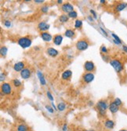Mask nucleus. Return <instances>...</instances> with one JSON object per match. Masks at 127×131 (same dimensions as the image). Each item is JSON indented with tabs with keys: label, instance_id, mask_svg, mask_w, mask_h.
<instances>
[{
	"label": "nucleus",
	"instance_id": "1",
	"mask_svg": "<svg viewBox=\"0 0 127 131\" xmlns=\"http://www.w3.org/2000/svg\"><path fill=\"white\" fill-rule=\"evenodd\" d=\"M17 42L21 48L26 49V48L31 46V45H32V39L28 38V37H21V38L18 39Z\"/></svg>",
	"mask_w": 127,
	"mask_h": 131
},
{
	"label": "nucleus",
	"instance_id": "2",
	"mask_svg": "<svg viewBox=\"0 0 127 131\" xmlns=\"http://www.w3.org/2000/svg\"><path fill=\"white\" fill-rule=\"evenodd\" d=\"M110 64L114 68V69L117 72H122L124 69L123 64L119 60H111V61H110Z\"/></svg>",
	"mask_w": 127,
	"mask_h": 131
},
{
	"label": "nucleus",
	"instance_id": "3",
	"mask_svg": "<svg viewBox=\"0 0 127 131\" xmlns=\"http://www.w3.org/2000/svg\"><path fill=\"white\" fill-rule=\"evenodd\" d=\"M108 105L106 101L104 100H100V101H98L97 103V108H99V112L101 115H104L106 113V110L108 108Z\"/></svg>",
	"mask_w": 127,
	"mask_h": 131
},
{
	"label": "nucleus",
	"instance_id": "4",
	"mask_svg": "<svg viewBox=\"0 0 127 131\" xmlns=\"http://www.w3.org/2000/svg\"><path fill=\"white\" fill-rule=\"evenodd\" d=\"M75 46H76V49L79 51H83V50H86L87 48L89 47V43L87 42L86 40H79L76 42L75 44Z\"/></svg>",
	"mask_w": 127,
	"mask_h": 131
},
{
	"label": "nucleus",
	"instance_id": "5",
	"mask_svg": "<svg viewBox=\"0 0 127 131\" xmlns=\"http://www.w3.org/2000/svg\"><path fill=\"white\" fill-rule=\"evenodd\" d=\"M1 90L2 92L4 93V94H10V93L12 92V87H11L10 84L8 83V82H4L3 84H2L1 86Z\"/></svg>",
	"mask_w": 127,
	"mask_h": 131
},
{
	"label": "nucleus",
	"instance_id": "6",
	"mask_svg": "<svg viewBox=\"0 0 127 131\" xmlns=\"http://www.w3.org/2000/svg\"><path fill=\"white\" fill-rule=\"evenodd\" d=\"M83 81L86 82V83H89L92 81H94V75L91 72H88V73H85L83 76Z\"/></svg>",
	"mask_w": 127,
	"mask_h": 131
},
{
	"label": "nucleus",
	"instance_id": "7",
	"mask_svg": "<svg viewBox=\"0 0 127 131\" xmlns=\"http://www.w3.org/2000/svg\"><path fill=\"white\" fill-rule=\"evenodd\" d=\"M61 10H62V11H64V13H69L70 12H72V11H74V6H73L72 4H70V3H68V2H67V3H64L63 6H62Z\"/></svg>",
	"mask_w": 127,
	"mask_h": 131
},
{
	"label": "nucleus",
	"instance_id": "8",
	"mask_svg": "<svg viewBox=\"0 0 127 131\" xmlns=\"http://www.w3.org/2000/svg\"><path fill=\"white\" fill-rule=\"evenodd\" d=\"M84 68L87 72H93L95 68V65L93 61H86L84 64Z\"/></svg>",
	"mask_w": 127,
	"mask_h": 131
},
{
	"label": "nucleus",
	"instance_id": "9",
	"mask_svg": "<svg viewBox=\"0 0 127 131\" xmlns=\"http://www.w3.org/2000/svg\"><path fill=\"white\" fill-rule=\"evenodd\" d=\"M38 28L39 31L45 32L50 28V24H48L47 23H46L45 21H42L38 24Z\"/></svg>",
	"mask_w": 127,
	"mask_h": 131
},
{
	"label": "nucleus",
	"instance_id": "10",
	"mask_svg": "<svg viewBox=\"0 0 127 131\" xmlns=\"http://www.w3.org/2000/svg\"><path fill=\"white\" fill-rule=\"evenodd\" d=\"M21 76L24 79H29L31 76V71L29 68H24V69L22 70L21 72Z\"/></svg>",
	"mask_w": 127,
	"mask_h": 131
},
{
	"label": "nucleus",
	"instance_id": "11",
	"mask_svg": "<svg viewBox=\"0 0 127 131\" xmlns=\"http://www.w3.org/2000/svg\"><path fill=\"white\" fill-rule=\"evenodd\" d=\"M41 37H42V39H43V41L46 42H51L52 39H53L52 35H50V34L48 33V32H42V34H41Z\"/></svg>",
	"mask_w": 127,
	"mask_h": 131
},
{
	"label": "nucleus",
	"instance_id": "12",
	"mask_svg": "<svg viewBox=\"0 0 127 131\" xmlns=\"http://www.w3.org/2000/svg\"><path fill=\"white\" fill-rule=\"evenodd\" d=\"M109 110L111 113L115 114V113H117L118 112V110H119V107H118V105L115 104L114 101H113L109 105Z\"/></svg>",
	"mask_w": 127,
	"mask_h": 131
},
{
	"label": "nucleus",
	"instance_id": "13",
	"mask_svg": "<svg viewBox=\"0 0 127 131\" xmlns=\"http://www.w3.org/2000/svg\"><path fill=\"white\" fill-rule=\"evenodd\" d=\"M13 69L16 72H21L24 69V62H17L13 65Z\"/></svg>",
	"mask_w": 127,
	"mask_h": 131
},
{
	"label": "nucleus",
	"instance_id": "14",
	"mask_svg": "<svg viewBox=\"0 0 127 131\" xmlns=\"http://www.w3.org/2000/svg\"><path fill=\"white\" fill-rule=\"evenodd\" d=\"M62 41H63V36L61 35H56L53 37V42L56 46H60L62 43Z\"/></svg>",
	"mask_w": 127,
	"mask_h": 131
},
{
	"label": "nucleus",
	"instance_id": "15",
	"mask_svg": "<svg viewBox=\"0 0 127 131\" xmlns=\"http://www.w3.org/2000/svg\"><path fill=\"white\" fill-rule=\"evenodd\" d=\"M127 6V3L126 2H121V3L117 4V6H115V11L116 12H121L123 10H125Z\"/></svg>",
	"mask_w": 127,
	"mask_h": 131
},
{
	"label": "nucleus",
	"instance_id": "16",
	"mask_svg": "<svg viewBox=\"0 0 127 131\" xmlns=\"http://www.w3.org/2000/svg\"><path fill=\"white\" fill-rule=\"evenodd\" d=\"M47 53L49 54L50 57H56L58 55V51L56 50V49H54V48H48L47 50H46Z\"/></svg>",
	"mask_w": 127,
	"mask_h": 131
},
{
	"label": "nucleus",
	"instance_id": "17",
	"mask_svg": "<svg viewBox=\"0 0 127 131\" xmlns=\"http://www.w3.org/2000/svg\"><path fill=\"white\" fill-rule=\"evenodd\" d=\"M72 71L66 70L63 72V74H62L61 78H62V79H64V80H67V79H68L70 77L72 76Z\"/></svg>",
	"mask_w": 127,
	"mask_h": 131
},
{
	"label": "nucleus",
	"instance_id": "18",
	"mask_svg": "<svg viewBox=\"0 0 127 131\" xmlns=\"http://www.w3.org/2000/svg\"><path fill=\"white\" fill-rule=\"evenodd\" d=\"M104 126L107 128V129H113L115 126V122L113 120H111V119H108V120L105 121V123H104Z\"/></svg>",
	"mask_w": 127,
	"mask_h": 131
},
{
	"label": "nucleus",
	"instance_id": "19",
	"mask_svg": "<svg viewBox=\"0 0 127 131\" xmlns=\"http://www.w3.org/2000/svg\"><path fill=\"white\" fill-rule=\"evenodd\" d=\"M37 75H38V77H39V81H40L41 85H42V86H45V85L46 84V79H45L43 75H42V73L39 71V72H37Z\"/></svg>",
	"mask_w": 127,
	"mask_h": 131
},
{
	"label": "nucleus",
	"instance_id": "20",
	"mask_svg": "<svg viewBox=\"0 0 127 131\" xmlns=\"http://www.w3.org/2000/svg\"><path fill=\"white\" fill-rule=\"evenodd\" d=\"M64 35L67 38H72L75 35V31H73L72 29H67V31H65L64 32Z\"/></svg>",
	"mask_w": 127,
	"mask_h": 131
},
{
	"label": "nucleus",
	"instance_id": "21",
	"mask_svg": "<svg viewBox=\"0 0 127 131\" xmlns=\"http://www.w3.org/2000/svg\"><path fill=\"white\" fill-rule=\"evenodd\" d=\"M68 16L66 15V14H63V15H61L60 17H59V21L61 23H66L68 21Z\"/></svg>",
	"mask_w": 127,
	"mask_h": 131
},
{
	"label": "nucleus",
	"instance_id": "22",
	"mask_svg": "<svg viewBox=\"0 0 127 131\" xmlns=\"http://www.w3.org/2000/svg\"><path fill=\"white\" fill-rule=\"evenodd\" d=\"M66 108V104L64 103V102H61V103H59L58 105H57V110L61 111V112H63Z\"/></svg>",
	"mask_w": 127,
	"mask_h": 131
},
{
	"label": "nucleus",
	"instance_id": "23",
	"mask_svg": "<svg viewBox=\"0 0 127 131\" xmlns=\"http://www.w3.org/2000/svg\"><path fill=\"white\" fill-rule=\"evenodd\" d=\"M82 25H83V21L82 20H76L75 22V28L78 29V28L82 27Z\"/></svg>",
	"mask_w": 127,
	"mask_h": 131
},
{
	"label": "nucleus",
	"instance_id": "24",
	"mask_svg": "<svg viewBox=\"0 0 127 131\" xmlns=\"http://www.w3.org/2000/svg\"><path fill=\"white\" fill-rule=\"evenodd\" d=\"M28 127L24 124H21L17 126V131H27Z\"/></svg>",
	"mask_w": 127,
	"mask_h": 131
},
{
	"label": "nucleus",
	"instance_id": "25",
	"mask_svg": "<svg viewBox=\"0 0 127 131\" xmlns=\"http://www.w3.org/2000/svg\"><path fill=\"white\" fill-rule=\"evenodd\" d=\"M7 52H8V49H7V47H6V46H2L1 48V50H0V53H1L2 56L5 57L7 54Z\"/></svg>",
	"mask_w": 127,
	"mask_h": 131
},
{
	"label": "nucleus",
	"instance_id": "26",
	"mask_svg": "<svg viewBox=\"0 0 127 131\" xmlns=\"http://www.w3.org/2000/svg\"><path fill=\"white\" fill-rule=\"evenodd\" d=\"M67 16H68L69 18H76L78 17V13L75 11H72V12H70L69 13H67Z\"/></svg>",
	"mask_w": 127,
	"mask_h": 131
},
{
	"label": "nucleus",
	"instance_id": "27",
	"mask_svg": "<svg viewBox=\"0 0 127 131\" xmlns=\"http://www.w3.org/2000/svg\"><path fill=\"white\" fill-rule=\"evenodd\" d=\"M13 84L15 87H20L21 86V82L19 79H13Z\"/></svg>",
	"mask_w": 127,
	"mask_h": 131
},
{
	"label": "nucleus",
	"instance_id": "28",
	"mask_svg": "<svg viewBox=\"0 0 127 131\" xmlns=\"http://www.w3.org/2000/svg\"><path fill=\"white\" fill-rule=\"evenodd\" d=\"M111 35H112V37L114 38V40L115 41H116V42H118V43L119 44H122V40L120 39V38L118 37L117 35H115V34H114V33H112L111 34Z\"/></svg>",
	"mask_w": 127,
	"mask_h": 131
},
{
	"label": "nucleus",
	"instance_id": "29",
	"mask_svg": "<svg viewBox=\"0 0 127 131\" xmlns=\"http://www.w3.org/2000/svg\"><path fill=\"white\" fill-rule=\"evenodd\" d=\"M114 102H115V103L117 105H118V107H119V106H121V105H122V101H121V100H120L119 98H118V97H116V98L115 99Z\"/></svg>",
	"mask_w": 127,
	"mask_h": 131
},
{
	"label": "nucleus",
	"instance_id": "30",
	"mask_svg": "<svg viewBox=\"0 0 127 131\" xmlns=\"http://www.w3.org/2000/svg\"><path fill=\"white\" fill-rule=\"evenodd\" d=\"M48 10H49V7H48L47 6H42L41 8V11L42 13H47Z\"/></svg>",
	"mask_w": 127,
	"mask_h": 131
},
{
	"label": "nucleus",
	"instance_id": "31",
	"mask_svg": "<svg viewBox=\"0 0 127 131\" xmlns=\"http://www.w3.org/2000/svg\"><path fill=\"white\" fill-rule=\"evenodd\" d=\"M46 95H47V97H48V98H49L50 101H53V95L51 94V93L50 92V91H48V92L46 93Z\"/></svg>",
	"mask_w": 127,
	"mask_h": 131
},
{
	"label": "nucleus",
	"instance_id": "32",
	"mask_svg": "<svg viewBox=\"0 0 127 131\" xmlns=\"http://www.w3.org/2000/svg\"><path fill=\"white\" fill-rule=\"evenodd\" d=\"M100 51L103 53H108V49L106 48V46H101V48H100Z\"/></svg>",
	"mask_w": 127,
	"mask_h": 131
},
{
	"label": "nucleus",
	"instance_id": "33",
	"mask_svg": "<svg viewBox=\"0 0 127 131\" xmlns=\"http://www.w3.org/2000/svg\"><path fill=\"white\" fill-rule=\"evenodd\" d=\"M46 110L49 112H50V113H53V108L50 107V106H49V105H46Z\"/></svg>",
	"mask_w": 127,
	"mask_h": 131
},
{
	"label": "nucleus",
	"instance_id": "34",
	"mask_svg": "<svg viewBox=\"0 0 127 131\" xmlns=\"http://www.w3.org/2000/svg\"><path fill=\"white\" fill-rule=\"evenodd\" d=\"M4 25L6 28H10V26H11V22L10 21H6L4 22Z\"/></svg>",
	"mask_w": 127,
	"mask_h": 131
},
{
	"label": "nucleus",
	"instance_id": "35",
	"mask_svg": "<svg viewBox=\"0 0 127 131\" xmlns=\"http://www.w3.org/2000/svg\"><path fill=\"white\" fill-rule=\"evenodd\" d=\"M90 13H91L93 14V16H94V19H97V13H96V12L94 10H90Z\"/></svg>",
	"mask_w": 127,
	"mask_h": 131
},
{
	"label": "nucleus",
	"instance_id": "36",
	"mask_svg": "<svg viewBox=\"0 0 127 131\" xmlns=\"http://www.w3.org/2000/svg\"><path fill=\"white\" fill-rule=\"evenodd\" d=\"M100 31H101V32H102V33H103V35H104L108 36V33H107V32H105V31H104V30L102 28H100Z\"/></svg>",
	"mask_w": 127,
	"mask_h": 131
},
{
	"label": "nucleus",
	"instance_id": "37",
	"mask_svg": "<svg viewBox=\"0 0 127 131\" xmlns=\"http://www.w3.org/2000/svg\"><path fill=\"white\" fill-rule=\"evenodd\" d=\"M122 50H123L124 52L127 53V46L123 45V46H122Z\"/></svg>",
	"mask_w": 127,
	"mask_h": 131
},
{
	"label": "nucleus",
	"instance_id": "38",
	"mask_svg": "<svg viewBox=\"0 0 127 131\" xmlns=\"http://www.w3.org/2000/svg\"><path fill=\"white\" fill-rule=\"evenodd\" d=\"M44 1H42V0H35V3H38V4H39V3H42Z\"/></svg>",
	"mask_w": 127,
	"mask_h": 131
},
{
	"label": "nucleus",
	"instance_id": "39",
	"mask_svg": "<svg viewBox=\"0 0 127 131\" xmlns=\"http://www.w3.org/2000/svg\"><path fill=\"white\" fill-rule=\"evenodd\" d=\"M5 79V75H3L2 73H1V79H0V80H1L2 82Z\"/></svg>",
	"mask_w": 127,
	"mask_h": 131
},
{
	"label": "nucleus",
	"instance_id": "40",
	"mask_svg": "<svg viewBox=\"0 0 127 131\" xmlns=\"http://www.w3.org/2000/svg\"><path fill=\"white\" fill-rule=\"evenodd\" d=\"M67 124H64V126H63V131H66L67 130Z\"/></svg>",
	"mask_w": 127,
	"mask_h": 131
},
{
	"label": "nucleus",
	"instance_id": "41",
	"mask_svg": "<svg viewBox=\"0 0 127 131\" xmlns=\"http://www.w3.org/2000/svg\"><path fill=\"white\" fill-rule=\"evenodd\" d=\"M88 19H89V21H91V22H93V21H94V19H93V18L91 17H88Z\"/></svg>",
	"mask_w": 127,
	"mask_h": 131
},
{
	"label": "nucleus",
	"instance_id": "42",
	"mask_svg": "<svg viewBox=\"0 0 127 131\" xmlns=\"http://www.w3.org/2000/svg\"><path fill=\"white\" fill-rule=\"evenodd\" d=\"M52 106H53V108L54 109V110H57V108H56V107H55V105L53 103H52Z\"/></svg>",
	"mask_w": 127,
	"mask_h": 131
},
{
	"label": "nucleus",
	"instance_id": "43",
	"mask_svg": "<svg viewBox=\"0 0 127 131\" xmlns=\"http://www.w3.org/2000/svg\"><path fill=\"white\" fill-rule=\"evenodd\" d=\"M100 3L104 4V3H105V2H106V1H104V0H100Z\"/></svg>",
	"mask_w": 127,
	"mask_h": 131
},
{
	"label": "nucleus",
	"instance_id": "44",
	"mask_svg": "<svg viewBox=\"0 0 127 131\" xmlns=\"http://www.w3.org/2000/svg\"><path fill=\"white\" fill-rule=\"evenodd\" d=\"M62 2H63V1H62V0H58V1H57V3L58 4H61Z\"/></svg>",
	"mask_w": 127,
	"mask_h": 131
},
{
	"label": "nucleus",
	"instance_id": "45",
	"mask_svg": "<svg viewBox=\"0 0 127 131\" xmlns=\"http://www.w3.org/2000/svg\"><path fill=\"white\" fill-rule=\"evenodd\" d=\"M119 131H127L126 130H124V129H122V130H119Z\"/></svg>",
	"mask_w": 127,
	"mask_h": 131
},
{
	"label": "nucleus",
	"instance_id": "46",
	"mask_svg": "<svg viewBox=\"0 0 127 131\" xmlns=\"http://www.w3.org/2000/svg\"><path fill=\"white\" fill-rule=\"evenodd\" d=\"M87 131H94V130H87Z\"/></svg>",
	"mask_w": 127,
	"mask_h": 131
}]
</instances>
